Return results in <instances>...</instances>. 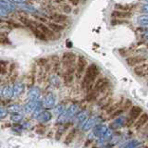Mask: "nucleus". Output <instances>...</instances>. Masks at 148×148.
<instances>
[{
	"mask_svg": "<svg viewBox=\"0 0 148 148\" xmlns=\"http://www.w3.org/2000/svg\"><path fill=\"white\" fill-rule=\"evenodd\" d=\"M98 74H99V69L95 64H92L89 67H87V69H85V74L83 76L82 86L83 88L90 87L96 80Z\"/></svg>",
	"mask_w": 148,
	"mask_h": 148,
	"instance_id": "f257e3e1",
	"label": "nucleus"
},
{
	"mask_svg": "<svg viewBox=\"0 0 148 148\" xmlns=\"http://www.w3.org/2000/svg\"><path fill=\"white\" fill-rule=\"evenodd\" d=\"M86 67H87V60L85 59L84 57H82V56H79L76 67H75V75L77 79L82 78V73L85 71Z\"/></svg>",
	"mask_w": 148,
	"mask_h": 148,
	"instance_id": "f03ea898",
	"label": "nucleus"
},
{
	"mask_svg": "<svg viewBox=\"0 0 148 148\" xmlns=\"http://www.w3.org/2000/svg\"><path fill=\"white\" fill-rule=\"evenodd\" d=\"M143 112V109L139 106H132L131 111H130L129 118L127 119V125L128 126H132V124H134V121L139 118Z\"/></svg>",
	"mask_w": 148,
	"mask_h": 148,
	"instance_id": "7ed1b4c3",
	"label": "nucleus"
},
{
	"mask_svg": "<svg viewBox=\"0 0 148 148\" xmlns=\"http://www.w3.org/2000/svg\"><path fill=\"white\" fill-rule=\"evenodd\" d=\"M126 62L130 67H134L137 66L139 64H142L143 62H146V58L143 57V56H132V57H130L126 59Z\"/></svg>",
	"mask_w": 148,
	"mask_h": 148,
	"instance_id": "20e7f679",
	"label": "nucleus"
},
{
	"mask_svg": "<svg viewBox=\"0 0 148 148\" xmlns=\"http://www.w3.org/2000/svg\"><path fill=\"white\" fill-rule=\"evenodd\" d=\"M133 72L135 73V75H137L138 77H146L147 75V63L143 62L142 64H139L137 66L133 67Z\"/></svg>",
	"mask_w": 148,
	"mask_h": 148,
	"instance_id": "39448f33",
	"label": "nucleus"
},
{
	"mask_svg": "<svg viewBox=\"0 0 148 148\" xmlns=\"http://www.w3.org/2000/svg\"><path fill=\"white\" fill-rule=\"evenodd\" d=\"M109 84V81L106 78H100L97 80V82H95V84L94 86V91L97 92L99 94L100 92L104 91L105 89H106V87Z\"/></svg>",
	"mask_w": 148,
	"mask_h": 148,
	"instance_id": "423d86ee",
	"label": "nucleus"
},
{
	"mask_svg": "<svg viewBox=\"0 0 148 148\" xmlns=\"http://www.w3.org/2000/svg\"><path fill=\"white\" fill-rule=\"evenodd\" d=\"M36 26L45 35L46 39H47V40L48 39H51V40L54 39V37H55V32H53L52 30H51L48 26H45V24H43V23H37Z\"/></svg>",
	"mask_w": 148,
	"mask_h": 148,
	"instance_id": "0eeeda50",
	"label": "nucleus"
},
{
	"mask_svg": "<svg viewBox=\"0 0 148 148\" xmlns=\"http://www.w3.org/2000/svg\"><path fill=\"white\" fill-rule=\"evenodd\" d=\"M76 55L71 52L64 53L62 56V62L66 65V66H69V65H74L76 61Z\"/></svg>",
	"mask_w": 148,
	"mask_h": 148,
	"instance_id": "6e6552de",
	"label": "nucleus"
},
{
	"mask_svg": "<svg viewBox=\"0 0 148 148\" xmlns=\"http://www.w3.org/2000/svg\"><path fill=\"white\" fill-rule=\"evenodd\" d=\"M132 14L129 11H123V10H119V9H116V10L111 12V17L113 18H131Z\"/></svg>",
	"mask_w": 148,
	"mask_h": 148,
	"instance_id": "1a4fd4ad",
	"label": "nucleus"
},
{
	"mask_svg": "<svg viewBox=\"0 0 148 148\" xmlns=\"http://www.w3.org/2000/svg\"><path fill=\"white\" fill-rule=\"evenodd\" d=\"M147 119H148L147 113H142L140 116H139V118L136 119L135 125H134V127H135V129H136V130H139V129L143 128V127L146 124Z\"/></svg>",
	"mask_w": 148,
	"mask_h": 148,
	"instance_id": "9d476101",
	"label": "nucleus"
},
{
	"mask_svg": "<svg viewBox=\"0 0 148 148\" xmlns=\"http://www.w3.org/2000/svg\"><path fill=\"white\" fill-rule=\"evenodd\" d=\"M50 18L54 22H59V23H62V22H65L67 20H68V17L65 16V15H62V14H58V13H55V14H52L50 17Z\"/></svg>",
	"mask_w": 148,
	"mask_h": 148,
	"instance_id": "9b49d317",
	"label": "nucleus"
},
{
	"mask_svg": "<svg viewBox=\"0 0 148 148\" xmlns=\"http://www.w3.org/2000/svg\"><path fill=\"white\" fill-rule=\"evenodd\" d=\"M76 133H77V130H76V129L71 130V131L68 133V135H67V137H66V140H65V143H66L67 145H69V143H71L74 140V138H75Z\"/></svg>",
	"mask_w": 148,
	"mask_h": 148,
	"instance_id": "f8f14e48",
	"label": "nucleus"
},
{
	"mask_svg": "<svg viewBox=\"0 0 148 148\" xmlns=\"http://www.w3.org/2000/svg\"><path fill=\"white\" fill-rule=\"evenodd\" d=\"M48 27L53 32H60V31H62L64 29V27L62 25L58 24V23H56V22H49L48 23Z\"/></svg>",
	"mask_w": 148,
	"mask_h": 148,
	"instance_id": "ddd939ff",
	"label": "nucleus"
},
{
	"mask_svg": "<svg viewBox=\"0 0 148 148\" xmlns=\"http://www.w3.org/2000/svg\"><path fill=\"white\" fill-rule=\"evenodd\" d=\"M6 72H7V66H6V63L0 61V73L5 74Z\"/></svg>",
	"mask_w": 148,
	"mask_h": 148,
	"instance_id": "4468645a",
	"label": "nucleus"
},
{
	"mask_svg": "<svg viewBox=\"0 0 148 148\" xmlns=\"http://www.w3.org/2000/svg\"><path fill=\"white\" fill-rule=\"evenodd\" d=\"M115 8L119 9V10H123V11H128L129 9H130L129 6H123V5H116Z\"/></svg>",
	"mask_w": 148,
	"mask_h": 148,
	"instance_id": "2eb2a0df",
	"label": "nucleus"
},
{
	"mask_svg": "<svg viewBox=\"0 0 148 148\" xmlns=\"http://www.w3.org/2000/svg\"><path fill=\"white\" fill-rule=\"evenodd\" d=\"M124 23V21H122L121 18H113L111 21V25H116V24H122Z\"/></svg>",
	"mask_w": 148,
	"mask_h": 148,
	"instance_id": "dca6fc26",
	"label": "nucleus"
},
{
	"mask_svg": "<svg viewBox=\"0 0 148 148\" xmlns=\"http://www.w3.org/2000/svg\"><path fill=\"white\" fill-rule=\"evenodd\" d=\"M63 11L65 12V13H71V7L69 6V5H64L63 6Z\"/></svg>",
	"mask_w": 148,
	"mask_h": 148,
	"instance_id": "f3484780",
	"label": "nucleus"
},
{
	"mask_svg": "<svg viewBox=\"0 0 148 148\" xmlns=\"http://www.w3.org/2000/svg\"><path fill=\"white\" fill-rule=\"evenodd\" d=\"M69 1H71V3L74 5V6H77V5L80 3V0H69Z\"/></svg>",
	"mask_w": 148,
	"mask_h": 148,
	"instance_id": "a211bd4d",
	"label": "nucleus"
}]
</instances>
